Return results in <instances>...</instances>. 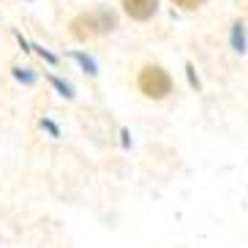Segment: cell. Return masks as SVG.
Here are the masks:
<instances>
[{
	"label": "cell",
	"mask_w": 248,
	"mask_h": 248,
	"mask_svg": "<svg viewBox=\"0 0 248 248\" xmlns=\"http://www.w3.org/2000/svg\"><path fill=\"white\" fill-rule=\"evenodd\" d=\"M74 58H77V60H79V63H82V66L88 68V74H95V66H93V60H90V58H85V55H79V52H77Z\"/></svg>",
	"instance_id": "cell-6"
},
{
	"label": "cell",
	"mask_w": 248,
	"mask_h": 248,
	"mask_svg": "<svg viewBox=\"0 0 248 248\" xmlns=\"http://www.w3.org/2000/svg\"><path fill=\"white\" fill-rule=\"evenodd\" d=\"M14 77H16V79H19V82H28V85H30V82H33V79H36L33 74L22 71V68H14Z\"/></svg>",
	"instance_id": "cell-7"
},
{
	"label": "cell",
	"mask_w": 248,
	"mask_h": 248,
	"mask_svg": "<svg viewBox=\"0 0 248 248\" xmlns=\"http://www.w3.org/2000/svg\"><path fill=\"white\" fill-rule=\"evenodd\" d=\"M115 28H117V14L109 11V8H95L90 14H79L71 22V33L79 41H88V38H95V36H107Z\"/></svg>",
	"instance_id": "cell-1"
},
{
	"label": "cell",
	"mask_w": 248,
	"mask_h": 248,
	"mask_svg": "<svg viewBox=\"0 0 248 248\" xmlns=\"http://www.w3.org/2000/svg\"><path fill=\"white\" fill-rule=\"evenodd\" d=\"M49 82L60 90V95H66V98H71V95H74V93H71V88H68V85H66L63 79H58V77H49Z\"/></svg>",
	"instance_id": "cell-5"
},
{
	"label": "cell",
	"mask_w": 248,
	"mask_h": 248,
	"mask_svg": "<svg viewBox=\"0 0 248 248\" xmlns=\"http://www.w3.org/2000/svg\"><path fill=\"white\" fill-rule=\"evenodd\" d=\"M175 6H180L183 11H194V8H202L207 0H172Z\"/></svg>",
	"instance_id": "cell-4"
},
{
	"label": "cell",
	"mask_w": 248,
	"mask_h": 248,
	"mask_svg": "<svg viewBox=\"0 0 248 248\" xmlns=\"http://www.w3.org/2000/svg\"><path fill=\"white\" fill-rule=\"evenodd\" d=\"M137 88L145 98L161 101V98H167V95L172 93L175 85H172V77H169L161 66L147 63V66H142V71H139V77H137Z\"/></svg>",
	"instance_id": "cell-2"
},
{
	"label": "cell",
	"mask_w": 248,
	"mask_h": 248,
	"mask_svg": "<svg viewBox=\"0 0 248 248\" xmlns=\"http://www.w3.org/2000/svg\"><path fill=\"white\" fill-rule=\"evenodd\" d=\"M120 6L134 22H147L158 14V0H120Z\"/></svg>",
	"instance_id": "cell-3"
}]
</instances>
